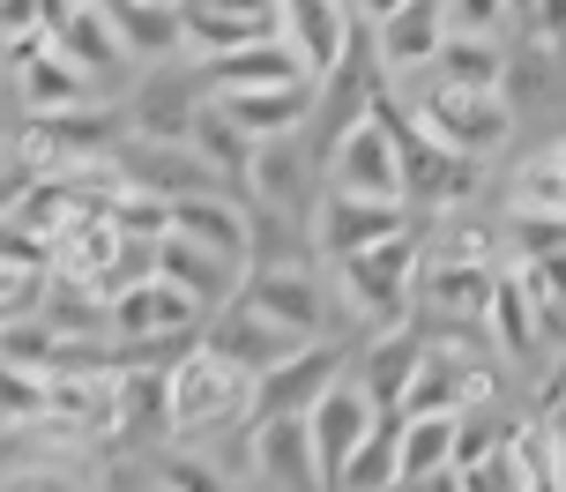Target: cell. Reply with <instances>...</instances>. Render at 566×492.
<instances>
[{
  "instance_id": "cell-1",
  "label": "cell",
  "mask_w": 566,
  "mask_h": 492,
  "mask_svg": "<svg viewBox=\"0 0 566 492\" xmlns=\"http://www.w3.org/2000/svg\"><path fill=\"white\" fill-rule=\"evenodd\" d=\"M254 426V374H239L231 358L195 344L187 358L165 366V433L171 440H217Z\"/></svg>"
},
{
  "instance_id": "cell-2",
  "label": "cell",
  "mask_w": 566,
  "mask_h": 492,
  "mask_svg": "<svg viewBox=\"0 0 566 492\" xmlns=\"http://www.w3.org/2000/svg\"><path fill=\"white\" fill-rule=\"evenodd\" d=\"M418 269H424L418 232H410V239H388V247H373V254L336 261L343 314L358 321L366 336H396V328H410V314H418Z\"/></svg>"
},
{
  "instance_id": "cell-3",
  "label": "cell",
  "mask_w": 566,
  "mask_h": 492,
  "mask_svg": "<svg viewBox=\"0 0 566 492\" xmlns=\"http://www.w3.org/2000/svg\"><path fill=\"white\" fill-rule=\"evenodd\" d=\"M396 105H402V119L418 127L424 143L454 149V157H470V165L514 143V113H507L500 90H454V83H432V75H424L418 97L396 90Z\"/></svg>"
},
{
  "instance_id": "cell-4",
  "label": "cell",
  "mask_w": 566,
  "mask_h": 492,
  "mask_svg": "<svg viewBox=\"0 0 566 492\" xmlns=\"http://www.w3.org/2000/svg\"><path fill=\"white\" fill-rule=\"evenodd\" d=\"M328 195L350 202H402V143H396V97L373 90V113L343 119L328 149Z\"/></svg>"
},
{
  "instance_id": "cell-5",
  "label": "cell",
  "mask_w": 566,
  "mask_h": 492,
  "mask_svg": "<svg viewBox=\"0 0 566 492\" xmlns=\"http://www.w3.org/2000/svg\"><path fill=\"white\" fill-rule=\"evenodd\" d=\"M440 45H448V15H440V0H396V8H373L366 53H373L380 90L424 83V75L440 67Z\"/></svg>"
},
{
  "instance_id": "cell-6",
  "label": "cell",
  "mask_w": 566,
  "mask_h": 492,
  "mask_svg": "<svg viewBox=\"0 0 566 492\" xmlns=\"http://www.w3.org/2000/svg\"><path fill=\"white\" fill-rule=\"evenodd\" d=\"M45 45H53L97 97H105V83L127 75V45H119L105 0H45Z\"/></svg>"
},
{
  "instance_id": "cell-7",
  "label": "cell",
  "mask_w": 566,
  "mask_h": 492,
  "mask_svg": "<svg viewBox=\"0 0 566 492\" xmlns=\"http://www.w3.org/2000/svg\"><path fill=\"white\" fill-rule=\"evenodd\" d=\"M410 209L402 202H350V195H321L306 209V254H321L328 269L350 254H373V247H388V239H410Z\"/></svg>"
},
{
  "instance_id": "cell-8",
  "label": "cell",
  "mask_w": 566,
  "mask_h": 492,
  "mask_svg": "<svg viewBox=\"0 0 566 492\" xmlns=\"http://www.w3.org/2000/svg\"><path fill=\"white\" fill-rule=\"evenodd\" d=\"M209 105V90H201V75L179 60V67H149L135 83V97L119 105V119H127V143H165V149H187V135H195V113Z\"/></svg>"
},
{
  "instance_id": "cell-9",
  "label": "cell",
  "mask_w": 566,
  "mask_h": 492,
  "mask_svg": "<svg viewBox=\"0 0 566 492\" xmlns=\"http://www.w3.org/2000/svg\"><path fill=\"white\" fill-rule=\"evenodd\" d=\"M239 306H254L261 321H276L283 336H298V344H321V328H328V284L313 276V261L247 269V284H239Z\"/></svg>"
},
{
  "instance_id": "cell-10",
  "label": "cell",
  "mask_w": 566,
  "mask_h": 492,
  "mask_svg": "<svg viewBox=\"0 0 566 492\" xmlns=\"http://www.w3.org/2000/svg\"><path fill=\"white\" fill-rule=\"evenodd\" d=\"M380 418H388V410L373 404V396H366L350 374H343L336 388H328V396L306 410V448H313V478H321V492H336L343 463L366 448V433L380 426Z\"/></svg>"
},
{
  "instance_id": "cell-11",
  "label": "cell",
  "mask_w": 566,
  "mask_h": 492,
  "mask_svg": "<svg viewBox=\"0 0 566 492\" xmlns=\"http://www.w3.org/2000/svg\"><path fill=\"white\" fill-rule=\"evenodd\" d=\"M350 374V344H306L298 358H283L269 380H254V426H283V418H306L336 380Z\"/></svg>"
},
{
  "instance_id": "cell-12",
  "label": "cell",
  "mask_w": 566,
  "mask_h": 492,
  "mask_svg": "<svg viewBox=\"0 0 566 492\" xmlns=\"http://www.w3.org/2000/svg\"><path fill=\"white\" fill-rule=\"evenodd\" d=\"M179 23H187V60L209 67V60H224V53L269 45V38L283 30V8H224V0H195V8H179Z\"/></svg>"
},
{
  "instance_id": "cell-13",
  "label": "cell",
  "mask_w": 566,
  "mask_h": 492,
  "mask_svg": "<svg viewBox=\"0 0 566 492\" xmlns=\"http://www.w3.org/2000/svg\"><path fill=\"white\" fill-rule=\"evenodd\" d=\"M171 239H187L201 254L247 269L254 261V209L239 195H195V202H171Z\"/></svg>"
},
{
  "instance_id": "cell-14",
  "label": "cell",
  "mask_w": 566,
  "mask_h": 492,
  "mask_svg": "<svg viewBox=\"0 0 566 492\" xmlns=\"http://www.w3.org/2000/svg\"><path fill=\"white\" fill-rule=\"evenodd\" d=\"M201 344L217 350V358H231V366H239V374H254V380H269L283 366V358H298V336H283L276 321H261L254 306H239V299H231L224 314H209V328H201Z\"/></svg>"
},
{
  "instance_id": "cell-15",
  "label": "cell",
  "mask_w": 566,
  "mask_h": 492,
  "mask_svg": "<svg viewBox=\"0 0 566 492\" xmlns=\"http://www.w3.org/2000/svg\"><path fill=\"white\" fill-rule=\"evenodd\" d=\"M157 284H171L201 321H209V314H224L231 299H239L247 269H231V261L201 254V247H187V239H165V247H157Z\"/></svg>"
},
{
  "instance_id": "cell-16",
  "label": "cell",
  "mask_w": 566,
  "mask_h": 492,
  "mask_svg": "<svg viewBox=\"0 0 566 492\" xmlns=\"http://www.w3.org/2000/svg\"><path fill=\"white\" fill-rule=\"evenodd\" d=\"M462 470V418H396V485H448Z\"/></svg>"
},
{
  "instance_id": "cell-17",
  "label": "cell",
  "mask_w": 566,
  "mask_h": 492,
  "mask_svg": "<svg viewBox=\"0 0 566 492\" xmlns=\"http://www.w3.org/2000/svg\"><path fill=\"white\" fill-rule=\"evenodd\" d=\"M113 30L127 45V67H142V75L187 60V23H179L171 0H127V8H113Z\"/></svg>"
},
{
  "instance_id": "cell-18",
  "label": "cell",
  "mask_w": 566,
  "mask_h": 492,
  "mask_svg": "<svg viewBox=\"0 0 566 492\" xmlns=\"http://www.w3.org/2000/svg\"><path fill=\"white\" fill-rule=\"evenodd\" d=\"M507 217H544V224H566V143L522 149L507 172Z\"/></svg>"
},
{
  "instance_id": "cell-19",
  "label": "cell",
  "mask_w": 566,
  "mask_h": 492,
  "mask_svg": "<svg viewBox=\"0 0 566 492\" xmlns=\"http://www.w3.org/2000/svg\"><path fill=\"white\" fill-rule=\"evenodd\" d=\"M195 75H201V90H209V97H254V90L306 83V75H298V60L283 53V38L247 45V53H224V60H209V67H195Z\"/></svg>"
},
{
  "instance_id": "cell-20",
  "label": "cell",
  "mask_w": 566,
  "mask_h": 492,
  "mask_svg": "<svg viewBox=\"0 0 566 492\" xmlns=\"http://www.w3.org/2000/svg\"><path fill=\"white\" fill-rule=\"evenodd\" d=\"M247 463H254V478H276L283 492H321V478H313V448H306V418L247 426Z\"/></svg>"
},
{
  "instance_id": "cell-21",
  "label": "cell",
  "mask_w": 566,
  "mask_h": 492,
  "mask_svg": "<svg viewBox=\"0 0 566 492\" xmlns=\"http://www.w3.org/2000/svg\"><path fill=\"white\" fill-rule=\"evenodd\" d=\"M492 284H500V269H448V261H424L418 269V306H432V321H484Z\"/></svg>"
},
{
  "instance_id": "cell-22",
  "label": "cell",
  "mask_w": 566,
  "mask_h": 492,
  "mask_svg": "<svg viewBox=\"0 0 566 492\" xmlns=\"http://www.w3.org/2000/svg\"><path fill=\"white\" fill-rule=\"evenodd\" d=\"M418 350H424V336H410V328H396V336H373V358H366V366L350 358V380H358L373 404L396 418L402 388H410V374H418Z\"/></svg>"
},
{
  "instance_id": "cell-23",
  "label": "cell",
  "mask_w": 566,
  "mask_h": 492,
  "mask_svg": "<svg viewBox=\"0 0 566 492\" xmlns=\"http://www.w3.org/2000/svg\"><path fill=\"white\" fill-rule=\"evenodd\" d=\"M484 336L507 350V358H530V350L544 344V328H537V314H530V299L514 291V276L500 269V284H492V306H484Z\"/></svg>"
},
{
  "instance_id": "cell-24",
  "label": "cell",
  "mask_w": 566,
  "mask_h": 492,
  "mask_svg": "<svg viewBox=\"0 0 566 492\" xmlns=\"http://www.w3.org/2000/svg\"><path fill=\"white\" fill-rule=\"evenodd\" d=\"M60 366V336L45 328V321H8L0 328V374H23V380H53Z\"/></svg>"
},
{
  "instance_id": "cell-25",
  "label": "cell",
  "mask_w": 566,
  "mask_h": 492,
  "mask_svg": "<svg viewBox=\"0 0 566 492\" xmlns=\"http://www.w3.org/2000/svg\"><path fill=\"white\" fill-rule=\"evenodd\" d=\"M432 83L500 90V83H507V45H462V38H448V45H440V67H432Z\"/></svg>"
},
{
  "instance_id": "cell-26",
  "label": "cell",
  "mask_w": 566,
  "mask_h": 492,
  "mask_svg": "<svg viewBox=\"0 0 566 492\" xmlns=\"http://www.w3.org/2000/svg\"><path fill=\"white\" fill-rule=\"evenodd\" d=\"M336 492H396V418H380L366 433V448L343 463Z\"/></svg>"
},
{
  "instance_id": "cell-27",
  "label": "cell",
  "mask_w": 566,
  "mask_h": 492,
  "mask_svg": "<svg viewBox=\"0 0 566 492\" xmlns=\"http://www.w3.org/2000/svg\"><path fill=\"white\" fill-rule=\"evenodd\" d=\"M157 485L165 492H231V478L209 470V463H195V456H171V463L157 470Z\"/></svg>"
},
{
  "instance_id": "cell-28",
  "label": "cell",
  "mask_w": 566,
  "mask_h": 492,
  "mask_svg": "<svg viewBox=\"0 0 566 492\" xmlns=\"http://www.w3.org/2000/svg\"><path fill=\"white\" fill-rule=\"evenodd\" d=\"M0 492H90V485L67 470H15V478H0Z\"/></svg>"
},
{
  "instance_id": "cell-29",
  "label": "cell",
  "mask_w": 566,
  "mask_h": 492,
  "mask_svg": "<svg viewBox=\"0 0 566 492\" xmlns=\"http://www.w3.org/2000/svg\"><path fill=\"white\" fill-rule=\"evenodd\" d=\"M142 492H165V485H157V478H149V485H142Z\"/></svg>"
},
{
  "instance_id": "cell-30",
  "label": "cell",
  "mask_w": 566,
  "mask_h": 492,
  "mask_svg": "<svg viewBox=\"0 0 566 492\" xmlns=\"http://www.w3.org/2000/svg\"><path fill=\"white\" fill-rule=\"evenodd\" d=\"M0 90H8V67H0Z\"/></svg>"
},
{
  "instance_id": "cell-31",
  "label": "cell",
  "mask_w": 566,
  "mask_h": 492,
  "mask_svg": "<svg viewBox=\"0 0 566 492\" xmlns=\"http://www.w3.org/2000/svg\"><path fill=\"white\" fill-rule=\"evenodd\" d=\"M559 143H566V119H559Z\"/></svg>"
}]
</instances>
